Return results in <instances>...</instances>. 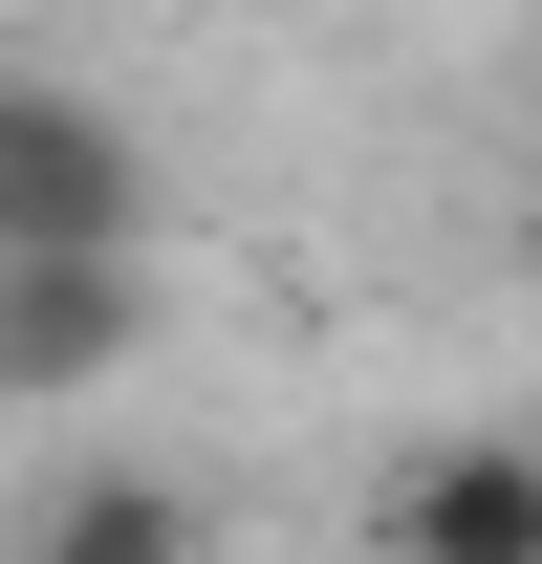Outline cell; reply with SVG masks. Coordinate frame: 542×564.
<instances>
[{"instance_id": "cell-1", "label": "cell", "mask_w": 542, "mask_h": 564, "mask_svg": "<svg viewBox=\"0 0 542 564\" xmlns=\"http://www.w3.org/2000/svg\"><path fill=\"white\" fill-rule=\"evenodd\" d=\"M152 369V239H0V413H87Z\"/></svg>"}, {"instance_id": "cell-4", "label": "cell", "mask_w": 542, "mask_h": 564, "mask_svg": "<svg viewBox=\"0 0 542 564\" xmlns=\"http://www.w3.org/2000/svg\"><path fill=\"white\" fill-rule=\"evenodd\" d=\"M22 543H44V564H174V543H196V478L87 456V478H44V499H22Z\"/></svg>"}, {"instance_id": "cell-2", "label": "cell", "mask_w": 542, "mask_h": 564, "mask_svg": "<svg viewBox=\"0 0 542 564\" xmlns=\"http://www.w3.org/2000/svg\"><path fill=\"white\" fill-rule=\"evenodd\" d=\"M0 239H152L131 109H87L66 66H0Z\"/></svg>"}, {"instance_id": "cell-3", "label": "cell", "mask_w": 542, "mask_h": 564, "mask_svg": "<svg viewBox=\"0 0 542 564\" xmlns=\"http://www.w3.org/2000/svg\"><path fill=\"white\" fill-rule=\"evenodd\" d=\"M369 543H412V564H542V456H521V434L412 456V478L369 499Z\"/></svg>"}]
</instances>
